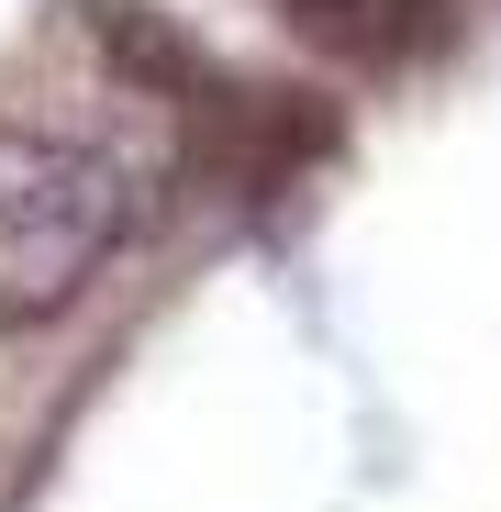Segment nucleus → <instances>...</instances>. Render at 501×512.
<instances>
[{
	"label": "nucleus",
	"mask_w": 501,
	"mask_h": 512,
	"mask_svg": "<svg viewBox=\"0 0 501 512\" xmlns=\"http://www.w3.org/2000/svg\"><path fill=\"white\" fill-rule=\"evenodd\" d=\"M134 234V179L78 145L0 123V323H45L112 268V245Z\"/></svg>",
	"instance_id": "nucleus-1"
},
{
	"label": "nucleus",
	"mask_w": 501,
	"mask_h": 512,
	"mask_svg": "<svg viewBox=\"0 0 501 512\" xmlns=\"http://www.w3.org/2000/svg\"><path fill=\"white\" fill-rule=\"evenodd\" d=\"M268 12H279L301 45L346 56V67H412L424 45H446L457 0H268Z\"/></svg>",
	"instance_id": "nucleus-2"
}]
</instances>
